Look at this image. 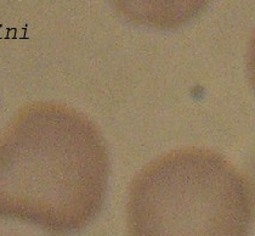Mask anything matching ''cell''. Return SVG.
Wrapping results in <instances>:
<instances>
[{"mask_svg": "<svg viewBox=\"0 0 255 236\" xmlns=\"http://www.w3.org/2000/svg\"><path fill=\"white\" fill-rule=\"evenodd\" d=\"M253 219L251 185L208 150L153 161L134 180L128 204L130 236H249Z\"/></svg>", "mask_w": 255, "mask_h": 236, "instance_id": "obj_1", "label": "cell"}, {"mask_svg": "<svg viewBox=\"0 0 255 236\" xmlns=\"http://www.w3.org/2000/svg\"><path fill=\"white\" fill-rule=\"evenodd\" d=\"M247 68H248L249 79L255 89V32L249 43L248 57H247Z\"/></svg>", "mask_w": 255, "mask_h": 236, "instance_id": "obj_2", "label": "cell"}]
</instances>
